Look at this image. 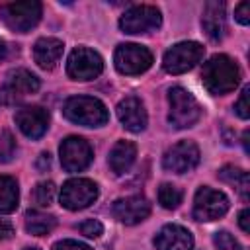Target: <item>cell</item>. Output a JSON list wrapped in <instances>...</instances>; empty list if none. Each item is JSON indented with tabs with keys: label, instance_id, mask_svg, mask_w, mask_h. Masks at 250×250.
Here are the masks:
<instances>
[{
	"label": "cell",
	"instance_id": "52a82bcc",
	"mask_svg": "<svg viewBox=\"0 0 250 250\" xmlns=\"http://www.w3.org/2000/svg\"><path fill=\"white\" fill-rule=\"evenodd\" d=\"M100 195L98 186L92 180L86 178H72L68 182L62 184L61 189V205L70 209V211H78V209H86L90 207Z\"/></svg>",
	"mask_w": 250,
	"mask_h": 250
},
{
	"label": "cell",
	"instance_id": "7c38bea8",
	"mask_svg": "<svg viewBox=\"0 0 250 250\" xmlns=\"http://www.w3.org/2000/svg\"><path fill=\"white\" fill-rule=\"evenodd\" d=\"M61 164L66 172H80L90 166L94 154L92 146L82 137H66L61 143Z\"/></svg>",
	"mask_w": 250,
	"mask_h": 250
},
{
	"label": "cell",
	"instance_id": "1f68e13d",
	"mask_svg": "<svg viewBox=\"0 0 250 250\" xmlns=\"http://www.w3.org/2000/svg\"><path fill=\"white\" fill-rule=\"evenodd\" d=\"M12 234H14V227H12V223L6 221V219H0V240L10 238Z\"/></svg>",
	"mask_w": 250,
	"mask_h": 250
},
{
	"label": "cell",
	"instance_id": "ac0fdd59",
	"mask_svg": "<svg viewBox=\"0 0 250 250\" xmlns=\"http://www.w3.org/2000/svg\"><path fill=\"white\" fill-rule=\"evenodd\" d=\"M201 25L205 35L211 41H221L227 33V16L223 2H207L201 18Z\"/></svg>",
	"mask_w": 250,
	"mask_h": 250
},
{
	"label": "cell",
	"instance_id": "4316f807",
	"mask_svg": "<svg viewBox=\"0 0 250 250\" xmlns=\"http://www.w3.org/2000/svg\"><path fill=\"white\" fill-rule=\"evenodd\" d=\"M213 242H215V246H217L219 250H240V246H238V242L234 240V236L229 234L227 230L217 232L215 238H213Z\"/></svg>",
	"mask_w": 250,
	"mask_h": 250
},
{
	"label": "cell",
	"instance_id": "e0dca14e",
	"mask_svg": "<svg viewBox=\"0 0 250 250\" xmlns=\"http://www.w3.org/2000/svg\"><path fill=\"white\" fill-rule=\"evenodd\" d=\"M154 248L156 250H191L193 236L188 229L180 225H166L154 236Z\"/></svg>",
	"mask_w": 250,
	"mask_h": 250
},
{
	"label": "cell",
	"instance_id": "44dd1931",
	"mask_svg": "<svg viewBox=\"0 0 250 250\" xmlns=\"http://www.w3.org/2000/svg\"><path fill=\"white\" fill-rule=\"evenodd\" d=\"M219 180L234 186V189L238 191V195L246 201L248 199V193H250V178H248V172H244L242 168H236V166H225L219 170Z\"/></svg>",
	"mask_w": 250,
	"mask_h": 250
},
{
	"label": "cell",
	"instance_id": "4dcf8cb0",
	"mask_svg": "<svg viewBox=\"0 0 250 250\" xmlns=\"http://www.w3.org/2000/svg\"><path fill=\"white\" fill-rule=\"evenodd\" d=\"M234 18H236L238 23L248 25V21H250V4H248V2H240V4L234 8Z\"/></svg>",
	"mask_w": 250,
	"mask_h": 250
},
{
	"label": "cell",
	"instance_id": "30bf717a",
	"mask_svg": "<svg viewBox=\"0 0 250 250\" xmlns=\"http://www.w3.org/2000/svg\"><path fill=\"white\" fill-rule=\"evenodd\" d=\"M115 68L121 74H141L150 68L152 64V53L137 43H125L115 49L113 55Z\"/></svg>",
	"mask_w": 250,
	"mask_h": 250
},
{
	"label": "cell",
	"instance_id": "836d02e7",
	"mask_svg": "<svg viewBox=\"0 0 250 250\" xmlns=\"http://www.w3.org/2000/svg\"><path fill=\"white\" fill-rule=\"evenodd\" d=\"M49 164H51L49 152H43V154L39 156V168H41V170H43V168H49Z\"/></svg>",
	"mask_w": 250,
	"mask_h": 250
},
{
	"label": "cell",
	"instance_id": "9a60e30c",
	"mask_svg": "<svg viewBox=\"0 0 250 250\" xmlns=\"http://www.w3.org/2000/svg\"><path fill=\"white\" fill-rule=\"evenodd\" d=\"M111 213L123 225H137L150 215V203L143 195H129L117 199L111 207Z\"/></svg>",
	"mask_w": 250,
	"mask_h": 250
},
{
	"label": "cell",
	"instance_id": "74e56055",
	"mask_svg": "<svg viewBox=\"0 0 250 250\" xmlns=\"http://www.w3.org/2000/svg\"><path fill=\"white\" fill-rule=\"evenodd\" d=\"M240 250H242V248H240Z\"/></svg>",
	"mask_w": 250,
	"mask_h": 250
},
{
	"label": "cell",
	"instance_id": "2e32d148",
	"mask_svg": "<svg viewBox=\"0 0 250 250\" xmlns=\"http://www.w3.org/2000/svg\"><path fill=\"white\" fill-rule=\"evenodd\" d=\"M117 117H119L121 125L131 133H141L148 121L143 102L135 96H127L125 100H121L117 104Z\"/></svg>",
	"mask_w": 250,
	"mask_h": 250
},
{
	"label": "cell",
	"instance_id": "cb8c5ba5",
	"mask_svg": "<svg viewBox=\"0 0 250 250\" xmlns=\"http://www.w3.org/2000/svg\"><path fill=\"white\" fill-rule=\"evenodd\" d=\"M158 203L164 209H176L182 203V189L174 184H162L158 188Z\"/></svg>",
	"mask_w": 250,
	"mask_h": 250
},
{
	"label": "cell",
	"instance_id": "277c9868",
	"mask_svg": "<svg viewBox=\"0 0 250 250\" xmlns=\"http://www.w3.org/2000/svg\"><path fill=\"white\" fill-rule=\"evenodd\" d=\"M41 4L35 0H25V2H10L0 6V18L2 21L20 33L29 31L31 27H35L41 20Z\"/></svg>",
	"mask_w": 250,
	"mask_h": 250
},
{
	"label": "cell",
	"instance_id": "83f0119b",
	"mask_svg": "<svg viewBox=\"0 0 250 250\" xmlns=\"http://www.w3.org/2000/svg\"><path fill=\"white\" fill-rule=\"evenodd\" d=\"M80 232L84 236H88V238H98V236H102L104 227H102V223L98 219H88V221H84L80 225Z\"/></svg>",
	"mask_w": 250,
	"mask_h": 250
},
{
	"label": "cell",
	"instance_id": "f546056e",
	"mask_svg": "<svg viewBox=\"0 0 250 250\" xmlns=\"http://www.w3.org/2000/svg\"><path fill=\"white\" fill-rule=\"evenodd\" d=\"M53 250H92V248H90L88 244H84V242L66 238V240H59V242H55V244H53Z\"/></svg>",
	"mask_w": 250,
	"mask_h": 250
},
{
	"label": "cell",
	"instance_id": "ba28073f",
	"mask_svg": "<svg viewBox=\"0 0 250 250\" xmlns=\"http://www.w3.org/2000/svg\"><path fill=\"white\" fill-rule=\"evenodd\" d=\"M104 70V61L102 57L88 49V47H76L66 61V74L72 80H94L100 76Z\"/></svg>",
	"mask_w": 250,
	"mask_h": 250
},
{
	"label": "cell",
	"instance_id": "d6a6232c",
	"mask_svg": "<svg viewBox=\"0 0 250 250\" xmlns=\"http://www.w3.org/2000/svg\"><path fill=\"white\" fill-rule=\"evenodd\" d=\"M248 217H250V211L248 209H242L240 215H238V225L244 232H250V223H248Z\"/></svg>",
	"mask_w": 250,
	"mask_h": 250
},
{
	"label": "cell",
	"instance_id": "5bb4252c",
	"mask_svg": "<svg viewBox=\"0 0 250 250\" xmlns=\"http://www.w3.org/2000/svg\"><path fill=\"white\" fill-rule=\"evenodd\" d=\"M16 125L29 139H41L49 129V113L39 105H25L16 111Z\"/></svg>",
	"mask_w": 250,
	"mask_h": 250
},
{
	"label": "cell",
	"instance_id": "7402d4cb",
	"mask_svg": "<svg viewBox=\"0 0 250 250\" xmlns=\"http://www.w3.org/2000/svg\"><path fill=\"white\" fill-rule=\"evenodd\" d=\"M57 225V219L53 215H47V213H41V211H27L25 213V230L29 234H35V236H43L47 232H51Z\"/></svg>",
	"mask_w": 250,
	"mask_h": 250
},
{
	"label": "cell",
	"instance_id": "8fae6325",
	"mask_svg": "<svg viewBox=\"0 0 250 250\" xmlns=\"http://www.w3.org/2000/svg\"><path fill=\"white\" fill-rule=\"evenodd\" d=\"M199 164V148L191 141H180L164 152L162 166L174 174L191 172Z\"/></svg>",
	"mask_w": 250,
	"mask_h": 250
},
{
	"label": "cell",
	"instance_id": "6da1fadb",
	"mask_svg": "<svg viewBox=\"0 0 250 250\" xmlns=\"http://www.w3.org/2000/svg\"><path fill=\"white\" fill-rule=\"evenodd\" d=\"M201 80L203 86L215 94V96H223L232 92L238 82H240V70L236 66V62L227 57V55H213L201 70Z\"/></svg>",
	"mask_w": 250,
	"mask_h": 250
},
{
	"label": "cell",
	"instance_id": "8d00e7d4",
	"mask_svg": "<svg viewBox=\"0 0 250 250\" xmlns=\"http://www.w3.org/2000/svg\"><path fill=\"white\" fill-rule=\"evenodd\" d=\"M23 250H37V248H23Z\"/></svg>",
	"mask_w": 250,
	"mask_h": 250
},
{
	"label": "cell",
	"instance_id": "f1b7e54d",
	"mask_svg": "<svg viewBox=\"0 0 250 250\" xmlns=\"http://www.w3.org/2000/svg\"><path fill=\"white\" fill-rule=\"evenodd\" d=\"M248 94H250V88H248V86H244V88H242V92H240V98H238V102L234 104V109H236L238 117H242V119H248V117H250Z\"/></svg>",
	"mask_w": 250,
	"mask_h": 250
},
{
	"label": "cell",
	"instance_id": "d6986e66",
	"mask_svg": "<svg viewBox=\"0 0 250 250\" xmlns=\"http://www.w3.org/2000/svg\"><path fill=\"white\" fill-rule=\"evenodd\" d=\"M62 55V41L55 39V37H41L35 45H33V59L41 68L51 70Z\"/></svg>",
	"mask_w": 250,
	"mask_h": 250
},
{
	"label": "cell",
	"instance_id": "d590c367",
	"mask_svg": "<svg viewBox=\"0 0 250 250\" xmlns=\"http://www.w3.org/2000/svg\"><path fill=\"white\" fill-rule=\"evenodd\" d=\"M242 145H244V150L248 152V131H244V135H242Z\"/></svg>",
	"mask_w": 250,
	"mask_h": 250
},
{
	"label": "cell",
	"instance_id": "7a4b0ae2",
	"mask_svg": "<svg viewBox=\"0 0 250 250\" xmlns=\"http://www.w3.org/2000/svg\"><path fill=\"white\" fill-rule=\"evenodd\" d=\"M62 113L68 121L84 127H102L109 119L107 107L98 98H90V96L68 98L62 107Z\"/></svg>",
	"mask_w": 250,
	"mask_h": 250
},
{
	"label": "cell",
	"instance_id": "d4e9b609",
	"mask_svg": "<svg viewBox=\"0 0 250 250\" xmlns=\"http://www.w3.org/2000/svg\"><path fill=\"white\" fill-rule=\"evenodd\" d=\"M31 199L37 207H47L53 203L55 199V184L53 182H39L35 188H33V193H31Z\"/></svg>",
	"mask_w": 250,
	"mask_h": 250
},
{
	"label": "cell",
	"instance_id": "4fadbf2b",
	"mask_svg": "<svg viewBox=\"0 0 250 250\" xmlns=\"http://www.w3.org/2000/svg\"><path fill=\"white\" fill-rule=\"evenodd\" d=\"M37 90H39V78L25 68H16V70L8 72L6 82L0 90V100L16 102L27 94L37 92Z\"/></svg>",
	"mask_w": 250,
	"mask_h": 250
},
{
	"label": "cell",
	"instance_id": "ffe728a7",
	"mask_svg": "<svg viewBox=\"0 0 250 250\" xmlns=\"http://www.w3.org/2000/svg\"><path fill=\"white\" fill-rule=\"evenodd\" d=\"M135 156H137V146L131 141H117L109 152V158H107L111 172L117 176L125 174L133 166Z\"/></svg>",
	"mask_w": 250,
	"mask_h": 250
},
{
	"label": "cell",
	"instance_id": "484cf974",
	"mask_svg": "<svg viewBox=\"0 0 250 250\" xmlns=\"http://www.w3.org/2000/svg\"><path fill=\"white\" fill-rule=\"evenodd\" d=\"M16 154V139L10 131H0V162H10Z\"/></svg>",
	"mask_w": 250,
	"mask_h": 250
},
{
	"label": "cell",
	"instance_id": "3957f363",
	"mask_svg": "<svg viewBox=\"0 0 250 250\" xmlns=\"http://www.w3.org/2000/svg\"><path fill=\"white\" fill-rule=\"evenodd\" d=\"M168 119L176 129H188L193 127L201 117V107L197 100L182 86H174L168 92Z\"/></svg>",
	"mask_w": 250,
	"mask_h": 250
},
{
	"label": "cell",
	"instance_id": "603a6c76",
	"mask_svg": "<svg viewBox=\"0 0 250 250\" xmlns=\"http://www.w3.org/2000/svg\"><path fill=\"white\" fill-rule=\"evenodd\" d=\"M18 201H20L18 182L10 176H0V213L16 211Z\"/></svg>",
	"mask_w": 250,
	"mask_h": 250
},
{
	"label": "cell",
	"instance_id": "5b68a950",
	"mask_svg": "<svg viewBox=\"0 0 250 250\" xmlns=\"http://www.w3.org/2000/svg\"><path fill=\"white\" fill-rule=\"evenodd\" d=\"M203 53H205V49L197 41H182V43H176L164 55V61H162L164 70L170 72V74L188 72L189 68H193L203 59Z\"/></svg>",
	"mask_w": 250,
	"mask_h": 250
},
{
	"label": "cell",
	"instance_id": "9c48e42d",
	"mask_svg": "<svg viewBox=\"0 0 250 250\" xmlns=\"http://www.w3.org/2000/svg\"><path fill=\"white\" fill-rule=\"evenodd\" d=\"M229 211V199L223 191L201 186L193 197V217L197 221H217Z\"/></svg>",
	"mask_w": 250,
	"mask_h": 250
},
{
	"label": "cell",
	"instance_id": "8992f818",
	"mask_svg": "<svg viewBox=\"0 0 250 250\" xmlns=\"http://www.w3.org/2000/svg\"><path fill=\"white\" fill-rule=\"evenodd\" d=\"M160 23H162L160 10L156 6H146V4L129 8L119 20V27L123 29V33H129V35L154 31L160 27Z\"/></svg>",
	"mask_w": 250,
	"mask_h": 250
},
{
	"label": "cell",
	"instance_id": "e575fe53",
	"mask_svg": "<svg viewBox=\"0 0 250 250\" xmlns=\"http://www.w3.org/2000/svg\"><path fill=\"white\" fill-rule=\"evenodd\" d=\"M4 55H6V43H4V39H0V61L4 59Z\"/></svg>",
	"mask_w": 250,
	"mask_h": 250
}]
</instances>
